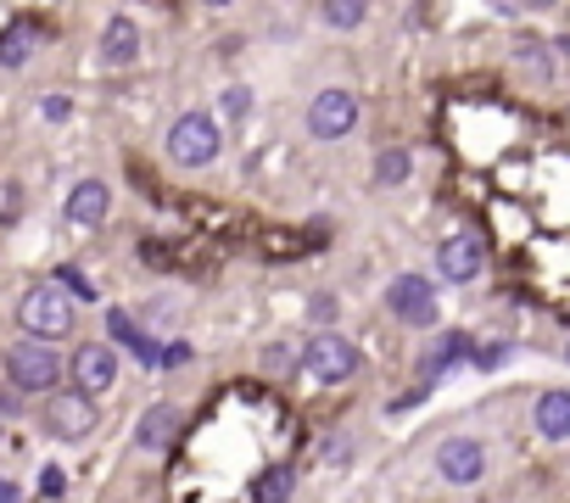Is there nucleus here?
<instances>
[{
  "mask_svg": "<svg viewBox=\"0 0 570 503\" xmlns=\"http://www.w3.org/2000/svg\"><path fill=\"white\" fill-rule=\"evenodd\" d=\"M18 325H23V336H35V342H62V336L73 331V297H68L57 280H40V286L23 292Z\"/></svg>",
  "mask_w": 570,
  "mask_h": 503,
  "instance_id": "f257e3e1",
  "label": "nucleus"
},
{
  "mask_svg": "<svg viewBox=\"0 0 570 503\" xmlns=\"http://www.w3.org/2000/svg\"><path fill=\"white\" fill-rule=\"evenodd\" d=\"M62 375H68V358H62L51 342L23 336V342L7 353V381H12L18 392H57Z\"/></svg>",
  "mask_w": 570,
  "mask_h": 503,
  "instance_id": "f03ea898",
  "label": "nucleus"
},
{
  "mask_svg": "<svg viewBox=\"0 0 570 503\" xmlns=\"http://www.w3.org/2000/svg\"><path fill=\"white\" fill-rule=\"evenodd\" d=\"M218 151H224V129H218L213 112H179V118H174V129H168V157H174L179 168H207V162H218Z\"/></svg>",
  "mask_w": 570,
  "mask_h": 503,
  "instance_id": "7ed1b4c3",
  "label": "nucleus"
},
{
  "mask_svg": "<svg viewBox=\"0 0 570 503\" xmlns=\"http://www.w3.org/2000/svg\"><path fill=\"white\" fill-rule=\"evenodd\" d=\"M358 118H364V107H358V96L353 90H342V85H331V90H320L314 101H308V135L314 140H347L353 129H358Z\"/></svg>",
  "mask_w": 570,
  "mask_h": 503,
  "instance_id": "20e7f679",
  "label": "nucleus"
},
{
  "mask_svg": "<svg viewBox=\"0 0 570 503\" xmlns=\"http://www.w3.org/2000/svg\"><path fill=\"white\" fill-rule=\"evenodd\" d=\"M297 358H303V369H308L314 381H325V386H342V381L358 375V347H353L347 336H336V331L308 336V347H303Z\"/></svg>",
  "mask_w": 570,
  "mask_h": 503,
  "instance_id": "39448f33",
  "label": "nucleus"
},
{
  "mask_svg": "<svg viewBox=\"0 0 570 503\" xmlns=\"http://www.w3.org/2000/svg\"><path fill=\"white\" fill-rule=\"evenodd\" d=\"M46 431L51 436H62V442H85L90 431H96V420H101V408H96V397H85L79 386L73 392H46Z\"/></svg>",
  "mask_w": 570,
  "mask_h": 503,
  "instance_id": "423d86ee",
  "label": "nucleus"
},
{
  "mask_svg": "<svg viewBox=\"0 0 570 503\" xmlns=\"http://www.w3.org/2000/svg\"><path fill=\"white\" fill-rule=\"evenodd\" d=\"M436 269H442V280H453V286L481 280V269H487V240H481L475 229L448 235V240L436 246Z\"/></svg>",
  "mask_w": 570,
  "mask_h": 503,
  "instance_id": "0eeeda50",
  "label": "nucleus"
},
{
  "mask_svg": "<svg viewBox=\"0 0 570 503\" xmlns=\"http://www.w3.org/2000/svg\"><path fill=\"white\" fill-rule=\"evenodd\" d=\"M386 308H392L403 325L425 331V325H436V286H431L425 275H397V280L386 286Z\"/></svg>",
  "mask_w": 570,
  "mask_h": 503,
  "instance_id": "6e6552de",
  "label": "nucleus"
},
{
  "mask_svg": "<svg viewBox=\"0 0 570 503\" xmlns=\"http://www.w3.org/2000/svg\"><path fill=\"white\" fill-rule=\"evenodd\" d=\"M68 375H73V386H79L85 397H101V392L118 381V353H112L107 342H85V347L68 358Z\"/></svg>",
  "mask_w": 570,
  "mask_h": 503,
  "instance_id": "1a4fd4ad",
  "label": "nucleus"
},
{
  "mask_svg": "<svg viewBox=\"0 0 570 503\" xmlns=\"http://www.w3.org/2000/svg\"><path fill=\"white\" fill-rule=\"evenodd\" d=\"M436 470H442V481H453V486H475V481L487 475V447H481L475 436H448V442L436 447Z\"/></svg>",
  "mask_w": 570,
  "mask_h": 503,
  "instance_id": "9d476101",
  "label": "nucleus"
},
{
  "mask_svg": "<svg viewBox=\"0 0 570 503\" xmlns=\"http://www.w3.org/2000/svg\"><path fill=\"white\" fill-rule=\"evenodd\" d=\"M107 207H112V190H107L101 179H79V185L68 190V201H62V218H68L73 229H96V224L107 218Z\"/></svg>",
  "mask_w": 570,
  "mask_h": 503,
  "instance_id": "9b49d317",
  "label": "nucleus"
},
{
  "mask_svg": "<svg viewBox=\"0 0 570 503\" xmlns=\"http://www.w3.org/2000/svg\"><path fill=\"white\" fill-rule=\"evenodd\" d=\"M179 425H185V420H179L174 403H151V408L135 420V447H140V453H168L174 436H179Z\"/></svg>",
  "mask_w": 570,
  "mask_h": 503,
  "instance_id": "f8f14e48",
  "label": "nucleus"
},
{
  "mask_svg": "<svg viewBox=\"0 0 570 503\" xmlns=\"http://www.w3.org/2000/svg\"><path fill=\"white\" fill-rule=\"evenodd\" d=\"M101 57H107L112 68L140 62V29H135L129 18H112V23H107V34H101Z\"/></svg>",
  "mask_w": 570,
  "mask_h": 503,
  "instance_id": "ddd939ff",
  "label": "nucleus"
},
{
  "mask_svg": "<svg viewBox=\"0 0 570 503\" xmlns=\"http://www.w3.org/2000/svg\"><path fill=\"white\" fill-rule=\"evenodd\" d=\"M107 325H112V342H118V347H129V358H135V364H163V347H157V342H151L129 314H107Z\"/></svg>",
  "mask_w": 570,
  "mask_h": 503,
  "instance_id": "4468645a",
  "label": "nucleus"
},
{
  "mask_svg": "<svg viewBox=\"0 0 570 503\" xmlns=\"http://www.w3.org/2000/svg\"><path fill=\"white\" fill-rule=\"evenodd\" d=\"M537 431L548 442H564L570 436V392H542L537 397Z\"/></svg>",
  "mask_w": 570,
  "mask_h": 503,
  "instance_id": "2eb2a0df",
  "label": "nucleus"
},
{
  "mask_svg": "<svg viewBox=\"0 0 570 503\" xmlns=\"http://www.w3.org/2000/svg\"><path fill=\"white\" fill-rule=\"evenodd\" d=\"M292 492H297V470L292 464H268L252 481V503H292Z\"/></svg>",
  "mask_w": 570,
  "mask_h": 503,
  "instance_id": "dca6fc26",
  "label": "nucleus"
},
{
  "mask_svg": "<svg viewBox=\"0 0 570 503\" xmlns=\"http://www.w3.org/2000/svg\"><path fill=\"white\" fill-rule=\"evenodd\" d=\"M470 347H475V342H470L464 331H453V336H442V342H436V347L425 353V386H431L436 375H448V369H453L459 358H470Z\"/></svg>",
  "mask_w": 570,
  "mask_h": 503,
  "instance_id": "f3484780",
  "label": "nucleus"
},
{
  "mask_svg": "<svg viewBox=\"0 0 570 503\" xmlns=\"http://www.w3.org/2000/svg\"><path fill=\"white\" fill-rule=\"evenodd\" d=\"M320 18H325L336 34H353V29H364V18H370V0H320Z\"/></svg>",
  "mask_w": 570,
  "mask_h": 503,
  "instance_id": "a211bd4d",
  "label": "nucleus"
},
{
  "mask_svg": "<svg viewBox=\"0 0 570 503\" xmlns=\"http://www.w3.org/2000/svg\"><path fill=\"white\" fill-rule=\"evenodd\" d=\"M409 174H414V157H409L403 146H386V151L375 157V185H381V190H397Z\"/></svg>",
  "mask_w": 570,
  "mask_h": 503,
  "instance_id": "6ab92c4d",
  "label": "nucleus"
},
{
  "mask_svg": "<svg viewBox=\"0 0 570 503\" xmlns=\"http://www.w3.org/2000/svg\"><path fill=\"white\" fill-rule=\"evenodd\" d=\"M35 40H40L35 23H12L7 34H0V62H7V68H23L29 51H35Z\"/></svg>",
  "mask_w": 570,
  "mask_h": 503,
  "instance_id": "aec40b11",
  "label": "nucleus"
},
{
  "mask_svg": "<svg viewBox=\"0 0 570 503\" xmlns=\"http://www.w3.org/2000/svg\"><path fill=\"white\" fill-rule=\"evenodd\" d=\"M57 286H62L73 303H96V280H90L79 264H62V269H57Z\"/></svg>",
  "mask_w": 570,
  "mask_h": 503,
  "instance_id": "412c9836",
  "label": "nucleus"
},
{
  "mask_svg": "<svg viewBox=\"0 0 570 503\" xmlns=\"http://www.w3.org/2000/svg\"><path fill=\"white\" fill-rule=\"evenodd\" d=\"M246 112H252V90L246 85H229L218 96V118H246Z\"/></svg>",
  "mask_w": 570,
  "mask_h": 503,
  "instance_id": "4be33fe9",
  "label": "nucleus"
},
{
  "mask_svg": "<svg viewBox=\"0 0 570 503\" xmlns=\"http://www.w3.org/2000/svg\"><path fill=\"white\" fill-rule=\"evenodd\" d=\"M292 364H297V353L285 347V342H268V347H263V369H268V375H292Z\"/></svg>",
  "mask_w": 570,
  "mask_h": 503,
  "instance_id": "5701e85b",
  "label": "nucleus"
},
{
  "mask_svg": "<svg viewBox=\"0 0 570 503\" xmlns=\"http://www.w3.org/2000/svg\"><path fill=\"white\" fill-rule=\"evenodd\" d=\"M514 57H520V68H531L537 79H548V51H542V40H520Z\"/></svg>",
  "mask_w": 570,
  "mask_h": 503,
  "instance_id": "b1692460",
  "label": "nucleus"
},
{
  "mask_svg": "<svg viewBox=\"0 0 570 503\" xmlns=\"http://www.w3.org/2000/svg\"><path fill=\"white\" fill-rule=\"evenodd\" d=\"M475 353V369H498L509 358V342H492V347H470Z\"/></svg>",
  "mask_w": 570,
  "mask_h": 503,
  "instance_id": "393cba45",
  "label": "nucleus"
},
{
  "mask_svg": "<svg viewBox=\"0 0 570 503\" xmlns=\"http://www.w3.org/2000/svg\"><path fill=\"white\" fill-rule=\"evenodd\" d=\"M190 358H196V347H190V342H168V347H163V364H168V369H185Z\"/></svg>",
  "mask_w": 570,
  "mask_h": 503,
  "instance_id": "a878e982",
  "label": "nucleus"
},
{
  "mask_svg": "<svg viewBox=\"0 0 570 503\" xmlns=\"http://www.w3.org/2000/svg\"><path fill=\"white\" fill-rule=\"evenodd\" d=\"M62 486H68V475H62L57 464H46V470H40V497H62Z\"/></svg>",
  "mask_w": 570,
  "mask_h": 503,
  "instance_id": "bb28decb",
  "label": "nucleus"
},
{
  "mask_svg": "<svg viewBox=\"0 0 570 503\" xmlns=\"http://www.w3.org/2000/svg\"><path fill=\"white\" fill-rule=\"evenodd\" d=\"M314 319H336V303L331 297H314Z\"/></svg>",
  "mask_w": 570,
  "mask_h": 503,
  "instance_id": "cd10ccee",
  "label": "nucleus"
},
{
  "mask_svg": "<svg viewBox=\"0 0 570 503\" xmlns=\"http://www.w3.org/2000/svg\"><path fill=\"white\" fill-rule=\"evenodd\" d=\"M0 503H18V486H12L7 475H0Z\"/></svg>",
  "mask_w": 570,
  "mask_h": 503,
  "instance_id": "c85d7f7f",
  "label": "nucleus"
},
{
  "mask_svg": "<svg viewBox=\"0 0 570 503\" xmlns=\"http://www.w3.org/2000/svg\"><path fill=\"white\" fill-rule=\"evenodd\" d=\"M520 7H531V12H548V7H559V0H520Z\"/></svg>",
  "mask_w": 570,
  "mask_h": 503,
  "instance_id": "c756f323",
  "label": "nucleus"
},
{
  "mask_svg": "<svg viewBox=\"0 0 570 503\" xmlns=\"http://www.w3.org/2000/svg\"><path fill=\"white\" fill-rule=\"evenodd\" d=\"M553 51H559V57H570V34H559V40H553Z\"/></svg>",
  "mask_w": 570,
  "mask_h": 503,
  "instance_id": "7c9ffc66",
  "label": "nucleus"
},
{
  "mask_svg": "<svg viewBox=\"0 0 570 503\" xmlns=\"http://www.w3.org/2000/svg\"><path fill=\"white\" fill-rule=\"evenodd\" d=\"M202 7H213V12H218V7H235V0H202Z\"/></svg>",
  "mask_w": 570,
  "mask_h": 503,
  "instance_id": "2f4dec72",
  "label": "nucleus"
},
{
  "mask_svg": "<svg viewBox=\"0 0 570 503\" xmlns=\"http://www.w3.org/2000/svg\"><path fill=\"white\" fill-rule=\"evenodd\" d=\"M564 364H570V342H564Z\"/></svg>",
  "mask_w": 570,
  "mask_h": 503,
  "instance_id": "473e14b6",
  "label": "nucleus"
}]
</instances>
